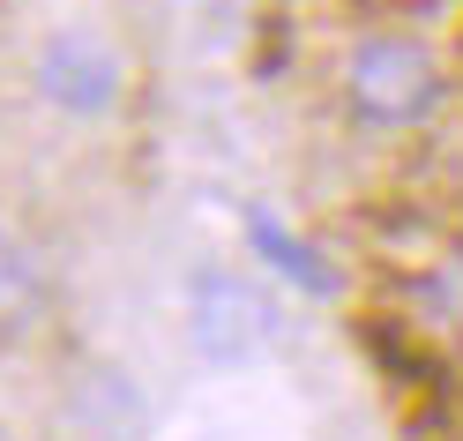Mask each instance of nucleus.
<instances>
[{
    "label": "nucleus",
    "mask_w": 463,
    "mask_h": 441,
    "mask_svg": "<svg viewBox=\"0 0 463 441\" xmlns=\"http://www.w3.org/2000/svg\"><path fill=\"white\" fill-rule=\"evenodd\" d=\"M38 314H45V270L15 232H0V337H23Z\"/></svg>",
    "instance_id": "nucleus-5"
},
{
    "label": "nucleus",
    "mask_w": 463,
    "mask_h": 441,
    "mask_svg": "<svg viewBox=\"0 0 463 441\" xmlns=\"http://www.w3.org/2000/svg\"><path fill=\"white\" fill-rule=\"evenodd\" d=\"M247 240H254V254H262V262H269V270H277L284 284H292V292H307V300L336 292L329 262L314 254V247L299 240V232H292V225H277V217H262V210H254V217H247Z\"/></svg>",
    "instance_id": "nucleus-4"
},
{
    "label": "nucleus",
    "mask_w": 463,
    "mask_h": 441,
    "mask_svg": "<svg viewBox=\"0 0 463 441\" xmlns=\"http://www.w3.org/2000/svg\"><path fill=\"white\" fill-rule=\"evenodd\" d=\"M269 337H277V307L254 277L224 270V262H202L187 277V344L210 367H247L254 351H269Z\"/></svg>",
    "instance_id": "nucleus-2"
},
{
    "label": "nucleus",
    "mask_w": 463,
    "mask_h": 441,
    "mask_svg": "<svg viewBox=\"0 0 463 441\" xmlns=\"http://www.w3.org/2000/svg\"><path fill=\"white\" fill-rule=\"evenodd\" d=\"M344 112L373 135H403V128H426L433 105H441V61L403 38V31H366L352 53H344Z\"/></svg>",
    "instance_id": "nucleus-1"
},
{
    "label": "nucleus",
    "mask_w": 463,
    "mask_h": 441,
    "mask_svg": "<svg viewBox=\"0 0 463 441\" xmlns=\"http://www.w3.org/2000/svg\"><path fill=\"white\" fill-rule=\"evenodd\" d=\"M128 91V68H120V53H112L105 38L90 31H52L38 45V98L45 105H61L68 120H98V112H112Z\"/></svg>",
    "instance_id": "nucleus-3"
}]
</instances>
